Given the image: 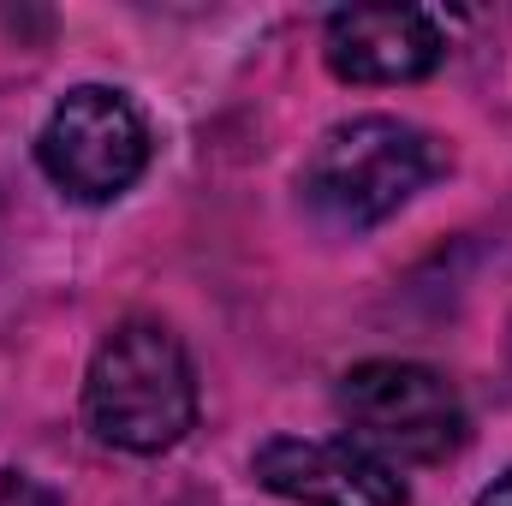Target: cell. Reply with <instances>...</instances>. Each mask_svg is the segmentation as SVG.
<instances>
[{
    "mask_svg": "<svg viewBox=\"0 0 512 506\" xmlns=\"http://www.w3.org/2000/svg\"><path fill=\"white\" fill-rule=\"evenodd\" d=\"M84 417L120 453H167L197 423V376L173 328L120 322L84 376Z\"/></svg>",
    "mask_w": 512,
    "mask_h": 506,
    "instance_id": "obj_1",
    "label": "cell"
},
{
    "mask_svg": "<svg viewBox=\"0 0 512 506\" xmlns=\"http://www.w3.org/2000/svg\"><path fill=\"white\" fill-rule=\"evenodd\" d=\"M441 167L447 155L429 131L387 120V114H364L316 143L304 167V203L328 227L364 233V227H382L387 215H399Z\"/></svg>",
    "mask_w": 512,
    "mask_h": 506,
    "instance_id": "obj_2",
    "label": "cell"
},
{
    "mask_svg": "<svg viewBox=\"0 0 512 506\" xmlns=\"http://www.w3.org/2000/svg\"><path fill=\"white\" fill-rule=\"evenodd\" d=\"M334 405H340L352 441L370 447L376 459L441 465L447 453L465 447V405H459L453 381L429 364L370 358L340 376Z\"/></svg>",
    "mask_w": 512,
    "mask_h": 506,
    "instance_id": "obj_3",
    "label": "cell"
},
{
    "mask_svg": "<svg viewBox=\"0 0 512 506\" xmlns=\"http://www.w3.org/2000/svg\"><path fill=\"white\" fill-rule=\"evenodd\" d=\"M36 161L66 197L114 203L149 167V126L120 90L84 84L54 102L48 126L36 137Z\"/></svg>",
    "mask_w": 512,
    "mask_h": 506,
    "instance_id": "obj_4",
    "label": "cell"
},
{
    "mask_svg": "<svg viewBox=\"0 0 512 506\" xmlns=\"http://www.w3.org/2000/svg\"><path fill=\"white\" fill-rule=\"evenodd\" d=\"M256 483L298 506H405V483L393 465L358 441H298L274 435L251 459Z\"/></svg>",
    "mask_w": 512,
    "mask_h": 506,
    "instance_id": "obj_5",
    "label": "cell"
},
{
    "mask_svg": "<svg viewBox=\"0 0 512 506\" xmlns=\"http://www.w3.org/2000/svg\"><path fill=\"white\" fill-rule=\"evenodd\" d=\"M441 54V24L417 6H352L328 18V66L346 84H417Z\"/></svg>",
    "mask_w": 512,
    "mask_h": 506,
    "instance_id": "obj_6",
    "label": "cell"
},
{
    "mask_svg": "<svg viewBox=\"0 0 512 506\" xmlns=\"http://www.w3.org/2000/svg\"><path fill=\"white\" fill-rule=\"evenodd\" d=\"M0 506H60V495L42 489V483L24 477V471H0Z\"/></svg>",
    "mask_w": 512,
    "mask_h": 506,
    "instance_id": "obj_7",
    "label": "cell"
},
{
    "mask_svg": "<svg viewBox=\"0 0 512 506\" xmlns=\"http://www.w3.org/2000/svg\"><path fill=\"white\" fill-rule=\"evenodd\" d=\"M477 506H512V471H501V477L477 495Z\"/></svg>",
    "mask_w": 512,
    "mask_h": 506,
    "instance_id": "obj_8",
    "label": "cell"
}]
</instances>
